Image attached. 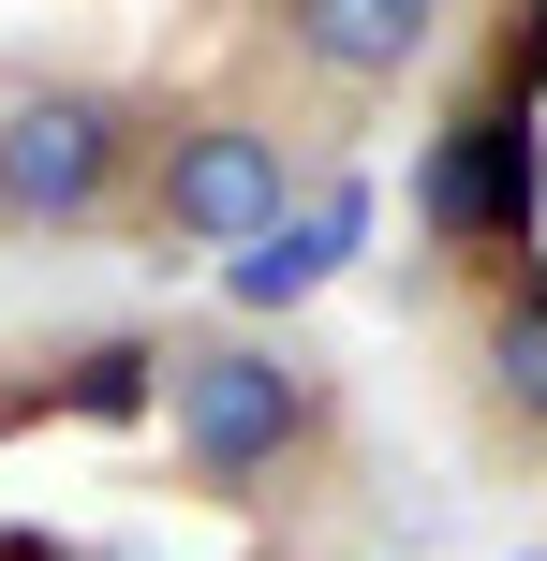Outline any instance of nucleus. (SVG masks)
Wrapping results in <instances>:
<instances>
[{
    "label": "nucleus",
    "instance_id": "obj_5",
    "mask_svg": "<svg viewBox=\"0 0 547 561\" xmlns=\"http://www.w3.org/2000/svg\"><path fill=\"white\" fill-rule=\"evenodd\" d=\"M266 15H282V59L311 89H341V104L400 89L414 59L444 45V0H266Z\"/></svg>",
    "mask_w": 547,
    "mask_h": 561
},
{
    "label": "nucleus",
    "instance_id": "obj_2",
    "mask_svg": "<svg viewBox=\"0 0 547 561\" xmlns=\"http://www.w3.org/2000/svg\"><path fill=\"white\" fill-rule=\"evenodd\" d=\"M296 193H311V163L266 104H193V118H148V178L118 222L148 252H252L296 222Z\"/></svg>",
    "mask_w": 547,
    "mask_h": 561
},
{
    "label": "nucleus",
    "instance_id": "obj_7",
    "mask_svg": "<svg viewBox=\"0 0 547 561\" xmlns=\"http://www.w3.org/2000/svg\"><path fill=\"white\" fill-rule=\"evenodd\" d=\"M503 75H518V89L547 75V0H518V45H503Z\"/></svg>",
    "mask_w": 547,
    "mask_h": 561
},
{
    "label": "nucleus",
    "instance_id": "obj_1",
    "mask_svg": "<svg viewBox=\"0 0 547 561\" xmlns=\"http://www.w3.org/2000/svg\"><path fill=\"white\" fill-rule=\"evenodd\" d=\"M163 428H178L193 488H282L326 458V369L296 340L193 325V340H163Z\"/></svg>",
    "mask_w": 547,
    "mask_h": 561
},
{
    "label": "nucleus",
    "instance_id": "obj_4",
    "mask_svg": "<svg viewBox=\"0 0 547 561\" xmlns=\"http://www.w3.org/2000/svg\"><path fill=\"white\" fill-rule=\"evenodd\" d=\"M414 207H430V237L474 252V266H518V252H533V89H518V75H489V89L430 134Z\"/></svg>",
    "mask_w": 547,
    "mask_h": 561
},
{
    "label": "nucleus",
    "instance_id": "obj_6",
    "mask_svg": "<svg viewBox=\"0 0 547 561\" xmlns=\"http://www.w3.org/2000/svg\"><path fill=\"white\" fill-rule=\"evenodd\" d=\"M503 355L533 369V414H547V280L533 266H518V310H503Z\"/></svg>",
    "mask_w": 547,
    "mask_h": 561
},
{
    "label": "nucleus",
    "instance_id": "obj_3",
    "mask_svg": "<svg viewBox=\"0 0 547 561\" xmlns=\"http://www.w3.org/2000/svg\"><path fill=\"white\" fill-rule=\"evenodd\" d=\"M148 178V104L89 75H0V237H89Z\"/></svg>",
    "mask_w": 547,
    "mask_h": 561
},
{
    "label": "nucleus",
    "instance_id": "obj_8",
    "mask_svg": "<svg viewBox=\"0 0 547 561\" xmlns=\"http://www.w3.org/2000/svg\"><path fill=\"white\" fill-rule=\"evenodd\" d=\"M0 561H75V547H45V533H0Z\"/></svg>",
    "mask_w": 547,
    "mask_h": 561
}]
</instances>
